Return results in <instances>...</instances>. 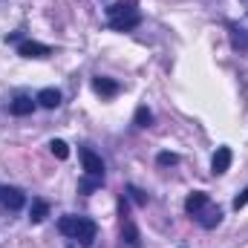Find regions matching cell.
Listing matches in <instances>:
<instances>
[{
	"label": "cell",
	"instance_id": "9a60e30c",
	"mask_svg": "<svg viewBox=\"0 0 248 248\" xmlns=\"http://www.w3.org/2000/svg\"><path fill=\"white\" fill-rule=\"evenodd\" d=\"M136 124H139V127H150V124H153V113H150L147 107H139V110H136Z\"/></svg>",
	"mask_w": 248,
	"mask_h": 248
},
{
	"label": "cell",
	"instance_id": "e0dca14e",
	"mask_svg": "<svg viewBox=\"0 0 248 248\" xmlns=\"http://www.w3.org/2000/svg\"><path fill=\"white\" fill-rule=\"evenodd\" d=\"M101 182H104V179H93V176H90V179H84V182H81V190H84V193H90V190H95Z\"/></svg>",
	"mask_w": 248,
	"mask_h": 248
},
{
	"label": "cell",
	"instance_id": "3957f363",
	"mask_svg": "<svg viewBox=\"0 0 248 248\" xmlns=\"http://www.w3.org/2000/svg\"><path fill=\"white\" fill-rule=\"evenodd\" d=\"M81 162H84V173L87 176H93V179H104V162H101V156L98 153H93V150H81Z\"/></svg>",
	"mask_w": 248,
	"mask_h": 248
},
{
	"label": "cell",
	"instance_id": "5b68a950",
	"mask_svg": "<svg viewBox=\"0 0 248 248\" xmlns=\"http://www.w3.org/2000/svg\"><path fill=\"white\" fill-rule=\"evenodd\" d=\"M0 202H3L9 211H17V208H23L26 196H23V190H17V187H3L0 185Z\"/></svg>",
	"mask_w": 248,
	"mask_h": 248
},
{
	"label": "cell",
	"instance_id": "9c48e42d",
	"mask_svg": "<svg viewBox=\"0 0 248 248\" xmlns=\"http://www.w3.org/2000/svg\"><path fill=\"white\" fill-rule=\"evenodd\" d=\"M41 107H46V110H55L58 104H61V93L58 90H52V87H46V90H41L38 93V98H35Z\"/></svg>",
	"mask_w": 248,
	"mask_h": 248
},
{
	"label": "cell",
	"instance_id": "6da1fadb",
	"mask_svg": "<svg viewBox=\"0 0 248 248\" xmlns=\"http://www.w3.org/2000/svg\"><path fill=\"white\" fill-rule=\"evenodd\" d=\"M58 228H61V234L78 240L81 246H93V243H95V234H98L95 222L87 219V217H61Z\"/></svg>",
	"mask_w": 248,
	"mask_h": 248
},
{
	"label": "cell",
	"instance_id": "8fae6325",
	"mask_svg": "<svg viewBox=\"0 0 248 248\" xmlns=\"http://www.w3.org/2000/svg\"><path fill=\"white\" fill-rule=\"evenodd\" d=\"M32 110H35V101H32V98H26V95L15 98V101L9 104V113H12V116H29Z\"/></svg>",
	"mask_w": 248,
	"mask_h": 248
},
{
	"label": "cell",
	"instance_id": "ba28073f",
	"mask_svg": "<svg viewBox=\"0 0 248 248\" xmlns=\"http://www.w3.org/2000/svg\"><path fill=\"white\" fill-rule=\"evenodd\" d=\"M205 205H208V193H205V190H193V193L185 199V211L187 214H193V217H196Z\"/></svg>",
	"mask_w": 248,
	"mask_h": 248
},
{
	"label": "cell",
	"instance_id": "52a82bcc",
	"mask_svg": "<svg viewBox=\"0 0 248 248\" xmlns=\"http://www.w3.org/2000/svg\"><path fill=\"white\" fill-rule=\"evenodd\" d=\"M196 219H199V225L202 228H214V225H219V219H222V211L219 208H202L199 214H196Z\"/></svg>",
	"mask_w": 248,
	"mask_h": 248
},
{
	"label": "cell",
	"instance_id": "d6986e66",
	"mask_svg": "<svg viewBox=\"0 0 248 248\" xmlns=\"http://www.w3.org/2000/svg\"><path fill=\"white\" fill-rule=\"evenodd\" d=\"M130 196H133V199H136L139 205H144V193H141V190H136V187H130Z\"/></svg>",
	"mask_w": 248,
	"mask_h": 248
},
{
	"label": "cell",
	"instance_id": "2e32d148",
	"mask_svg": "<svg viewBox=\"0 0 248 248\" xmlns=\"http://www.w3.org/2000/svg\"><path fill=\"white\" fill-rule=\"evenodd\" d=\"M156 162H159L162 168H168V165H176V162H179V156H176V153H159V159H156Z\"/></svg>",
	"mask_w": 248,
	"mask_h": 248
},
{
	"label": "cell",
	"instance_id": "8992f818",
	"mask_svg": "<svg viewBox=\"0 0 248 248\" xmlns=\"http://www.w3.org/2000/svg\"><path fill=\"white\" fill-rule=\"evenodd\" d=\"M231 168V147H217V153H214V159H211V170L214 173H225Z\"/></svg>",
	"mask_w": 248,
	"mask_h": 248
},
{
	"label": "cell",
	"instance_id": "7a4b0ae2",
	"mask_svg": "<svg viewBox=\"0 0 248 248\" xmlns=\"http://www.w3.org/2000/svg\"><path fill=\"white\" fill-rule=\"evenodd\" d=\"M107 15H110V29H116V32H130V29H136V26L141 23L139 9H133L130 3H116V6H110Z\"/></svg>",
	"mask_w": 248,
	"mask_h": 248
},
{
	"label": "cell",
	"instance_id": "ac0fdd59",
	"mask_svg": "<svg viewBox=\"0 0 248 248\" xmlns=\"http://www.w3.org/2000/svg\"><path fill=\"white\" fill-rule=\"evenodd\" d=\"M246 205H248V187L237 196V199H234V208H237V211H240V208H246Z\"/></svg>",
	"mask_w": 248,
	"mask_h": 248
},
{
	"label": "cell",
	"instance_id": "277c9868",
	"mask_svg": "<svg viewBox=\"0 0 248 248\" xmlns=\"http://www.w3.org/2000/svg\"><path fill=\"white\" fill-rule=\"evenodd\" d=\"M17 55H23V58H49L52 49L46 44H38V41H23L17 46Z\"/></svg>",
	"mask_w": 248,
	"mask_h": 248
},
{
	"label": "cell",
	"instance_id": "7c38bea8",
	"mask_svg": "<svg viewBox=\"0 0 248 248\" xmlns=\"http://www.w3.org/2000/svg\"><path fill=\"white\" fill-rule=\"evenodd\" d=\"M122 240L130 248H139V246H141V240H139V228H136L130 219H124V225H122Z\"/></svg>",
	"mask_w": 248,
	"mask_h": 248
},
{
	"label": "cell",
	"instance_id": "4fadbf2b",
	"mask_svg": "<svg viewBox=\"0 0 248 248\" xmlns=\"http://www.w3.org/2000/svg\"><path fill=\"white\" fill-rule=\"evenodd\" d=\"M46 217H49V205H46L44 199H35L32 208H29V219H32V222H44Z\"/></svg>",
	"mask_w": 248,
	"mask_h": 248
},
{
	"label": "cell",
	"instance_id": "30bf717a",
	"mask_svg": "<svg viewBox=\"0 0 248 248\" xmlns=\"http://www.w3.org/2000/svg\"><path fill=\"white\" fill-rule=\"evenodd\" d=\"M93 90H95L98 95H104V98H113V95L119 93V84H116L113 78H95V81H93Z\"/></svg>",
	"mask_w": 248,
	"mask_h": 248
},
{
	"label": "cell",
	"instance_id": "5bb4252c",
	"mask_svg": "<svg viewBox=\"0 0 248 248\" xmlns=\"http://www.w3.org/2000/svg\"><path fill=\"white\" fill-rule=\"evenodd\" d=\"M49 150H52L55 159H66L69 156V147H66V141H61V139H52L49 141Z\"/></svg>",
	"mask_w": 248,
	"mask_h": 248
}]
</instances>
